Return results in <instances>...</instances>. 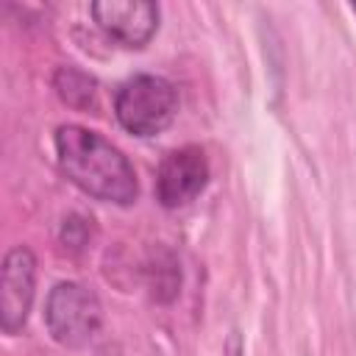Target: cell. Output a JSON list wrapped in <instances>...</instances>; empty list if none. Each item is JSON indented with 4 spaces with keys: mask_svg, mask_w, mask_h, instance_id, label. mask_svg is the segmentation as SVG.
<instances>
[{
    "mask_svg": "<svg viewBox=\"0 0 356 356\" xmlns=\"http://www.w3.org/2000/svg\"><path fill=\"white\" fill-rule=\"evenodd\" d=\"M36 295V256L17 245L0 264V325L6 334H19L31 317Z\"/></svg>",
    "mask_w": 356,
    "mask_h": 356,
    "instance_id": "4",
    "label": "cell"
},
{
    "mask_svg": "<svg viewBox=\"0 0 356 356\" xmlns=\"http://www.w3.org/2000/svg\"><path fill=\"white\" fill-rule=\"evenodd\" d=\"M178 111V92L161 75H134L128 78L114 97L117 122L134 136H156L161 134Z\"/></svg>",
    "mask_w": 356,
    "mask_h": 356,
    "instance_id": "2",
    "label": "cell"
},
{
    "mask_svg": "<svg viewBox=\"0 0 356 356\" xmlns=\"http://www.w3.org/2000/svg\"><path fill=\"white\" fill-rule=\"evenodd\" d=\"M209 184V159L203 147L184 145L164 156L156 172V197L164 209H181L192 203Z\"/></svg>",
    "mask_w": 356,
    "mask_h": 356,
    "instance_id": "5",
    "label": "cell"
},
{
    "mask_svg": "<svg viewBox=\"0 0 356 356\" xmlns=\"http://www.w3.org/2000/svg\"><path fill=\"white\" fill-rule=\"evenodd\" d=\"M242 353H245V342H242L239 331H231L222 345V356H242Z\"/></svg>",
    "mask_w": 356,
    "mask_h": 356,
    "instance_id": "8",
    "label": "cell"
},
{
    "mask_svg": "<svg viewBox=\"0 0 356 356\" xmlns=\"http://www.w3.org/2000/svg\"><path fill=\"white\" fill-rule=\"evenodd\" d=\"M97 28L122 47H145L159 31L161 8L150 0H97L89 6Z\"/></svg>",
    "mask_w": 356,
    "mask_h": 356,
    "instance_id": "6",
    "label": "cell"
},
{
    "mask_svg": "<svg viewBox=\"0 0 356 356\" xmlns=\"http://www.w3.org/2000/svg\"><path fill=\"white\" fill-rule=\"evenodd\" d=\"M350 11H353V14H356V3H350Z\"/></svg>",
    "mask_w": 356,
    "mask_h": 356,
    "instance_id": "9",
    "label": "cell"
},
{
    "mask_svg": "<svg viewBox=\"0 0 356 356\" xmlns=\"http://www.w3.org/2000/svg\"><path fill=\"white\" fill-rule=\"evenodd\" d=\"M53 86H56L58 97L72 108L86 111V108L97 106V81L78 67H58Z\"/></svg>",
    "mask_w": 356,
    "mask_h": 356,
    "instance_id": "7",
    "label": "cell"
},
{
    "mask_svg": "<svg viewBox=\"0 0 356 356\" xmlns=\"http://www.w3.org/2000/svg\"><path fill=\"white\" fill-rule=\"evenodd\" d=\"M44 325L58 345L86 348L103 325L100 298L95 295V289H89L78 281H61L47 295Z\"/></svg>",
    "mask_w": 356,
    "mask_h": 356,
    "instance_id": "3",
    "label": "cell"
},
{
    "mask_svg": "<svg viewBox=\"0 0 356 356\" xmlns=\"http://www.w3.org/2000/svg\"><path fill=\"white\" fill-rule=\"evenodd\" d=\"M53 142L61 172L83 195L117 206H131L136 200L139 184L134 164L106 136L83 125H61Z\"/></svg>",
    "mask_w": 356,
    "mask_h": 356,
    "instance_id": "1",
    "label": "cell"
}]
</instances>
